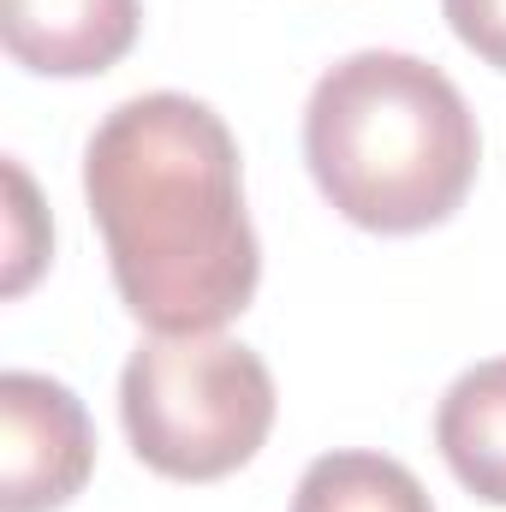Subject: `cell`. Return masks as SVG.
Returning a JSON list of instances; mask_svg holds the SVG:
<instances>
[{"label":"cell","mask_w":506,"mask_h":512,"mask_svg":"<svg viewBox=\"0 0 506 512\" xmlns=\"http://www.w3.org/2000/svg\"><path fill=\"white\" fill-rule=\"evenodd\" d=\"M137 30L143 0H0V42L36 78H102Z\"/></svg>","instance_id":"obj_5"},{"label":"cell","mask_w":506,"mask_h":512,"mask_svg":"<svg viewBox=\"0 0 506 512\" xmlns=\"http://www.w3.org/2000/svg\"><path fill=\"white\" fill-rule=\"evenodd\" d=\"M274 405L268 364L227 334H149L120 370L126 441L167 483L245 471L274 429Z\"/></svg>","instance_id":"obj_3"},{"label":"cell","mask_w":506,"mask_h":512,"mask_svg":"<svg viewBox=\"0 0 506 512\" xmlns=\"http://www.w3.org/2000/svg\"><path fill=\"white\" fill-rule=\"evenodd\" d=\"M84 203L114 292L149 334H221L262 280L227 120L179 90L120 102L84 143Z\"/></svg>","instance_id":"obj_1"},{"label":"cell","mask_w":506,"mask_h":512,"mask_svg":"<svg viewBox=\"0 0 506 512\" xmlns=\"http://www.w3.org/2000/svg\"><path fill=\"white\" fill-rule=\"evenodd\" d=\"M292 512H435V501L411 465L370 447H334L304 465Z\"/></svg>","instance_id":"obj_7"},{"label":"cell","mask_w":506,"mask_h":512,"mask_svg":"<svg viewBox=\"0 0 506 512\" xmlns=\"http://www.w3.org/2000/svg\"><path fill=\"white\" fill-rule=\"evenodd\" d=\"M441 12L483 66L506 72V0H441Z\"/></svg>","instance_id":"obj_9"},{"label":"cell","mask_w":506,"mask_h":512,"mask_svg":"<svg viewBox=\"0 0 506 512\" xmlns=\"http://www.w3.org/2000/svg\"><path fill=\"white\" fill-rule=\"evenodd\" d=\"M304 161L334 215L381 239H411L459 215L477 185L483 131L441 66L358 48L310 90Z\"/></svg>","instance_id":"obj_2"},{"label":"cell","mask_w":506,"mask_h":512,"mask_svg":"<svg viewBox=\"0 0 506 512\" xmlns=\"http://www.w3.org/2000/svg\"><path fill=\"white\" fill-rule=\"evenodd\" d=\"M435 447L447 471L489 507H506V358L471 364L435 405Z\"/></svg>","instance_id":"obj_6"},{"label":"cell","mask_w":506,"mask_h":512,"mask_svg":"<svg viewBox=\"0 0 506 512\" xmlns=\"http://www.w3.org/2000/svg\"><path fill=\"white\" fill-rule=\"evenodd\" d=\"M0 173H6V256H0V292H6V298H24V292L36 286V274L48 268V256H54V221H48V209H42V197H36V185H30V173H24L18 155H6Z\"/></svg>","instance_id":"obj_8"},{"label":"cell","mask_w":506,"mask_h":512,"mask_svg":"<svg viewBox=\"0 0 506 512\" xmlns=\"http://www.w3.org/2000/svg\"><path fill=\"white\" fill-rule=\"evenodd\" d=\"M96 471L84 399L54 376H0V512H60Z\"/></svg>","instance_id":"obj_4"}]
</instances>
